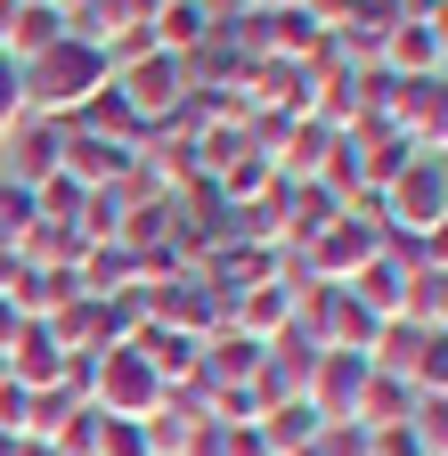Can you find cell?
<instances>
[{"mask_svg": "<svg viewBox=\"0 0 448 456\" xmlns=\"http://www.w3.org/2000/svg\"><path fill=\"white\" fill-rule=\"evenodd\" d=\"M106 82H115V66H106V49H90V41H49L41 57H25V114H74V106H90Z\"/></svg>", "mask_w": 448, "mask_h": 456, "instance_id": "cell-1", "label": "cell"}, {"mask_svg": "<svg viewBox=\"0 0 448 456\" xmlns=\"http://www.w3.org/2000/svg\"><path fill=\"white\" fill-rule=\"evenodd\" d=\"M375 66H383V74H408V82H424V74L448 66V49H440V33H432V17H424V0H408V17L375 41Z\"/></svg>", "mask_w": 448, "mask_h": 456, "instance_id": "cell-2", "label": "cell"}, {"mask_svg": "<svg viewBox=\"0 0 448 456\" xmlns=\"http://www.w3.org/2000/svg\"><path fill=\"white\" fill-rule=\"evenodd\" d=\"M115 90L131 98V114H163V106L188 90V66H180V57H163V49H147V57H131V66L115 74Z\"/></svg>", "mask_w": 448, "mask_h": 456, "instance_id": "cell-3", "label": "cell"}, {"mask_svg": "<svg viewBox=\"0 0 448 456\" xmlns=\"http://www.w3.org/2000/svg\"><path fill=\"white\" fill-rule=\"evenodd\" d=\"M391 204H400L408 220H424V228H440V220H448V163L408 155V163H400V180H391Z\"/></svg>", "mask_w": 448, "mask_h": 456, "instance_id": "cell-4", "label": "cell"}, {"mask_svg": "<svg viewBox=\"0 0 448 456\" xmlns=\"http://www.w3.org/2000/svg\"><path fill=\"white\" fill-rule=\"evenodd\" d=\"M25 155H17V171H41V180H49V171H58V147H66V131L58 123H41L33 131V114H25V139H17Z\"/></svg>", "mask_w": 448, "mask_h": 456, "instance_id": "cell-5", "label": "cell"}, {"mask_svg": "<svg viewBox=\"0 0 448 456\" xmlns=\"http://www.w3.org/2000/svg\"><path fill=\"white\" fill-rule=\"evenodd\" d=\"M416 139L432 147V155H448V74L432 82V98H424V123H416Z\"/></svg>", "mask_w": 448, "mask_h": 456, "instance_id": "cell-6", "label": "cell"}, {"mask_svg": "<svg viewBox=\"0 0 448 456\" xmlns=\"http://www.w3.org/2000/svg\"><path fill=\"white\" fill-rule=\"evenodd\" d=\"M9 123H25V66L0 49V131H9Z\"/></svg>", "mask_w": 448, "mask_h": 456, "instance_id": "cell-7", "label": "cell"}]
</instances>
